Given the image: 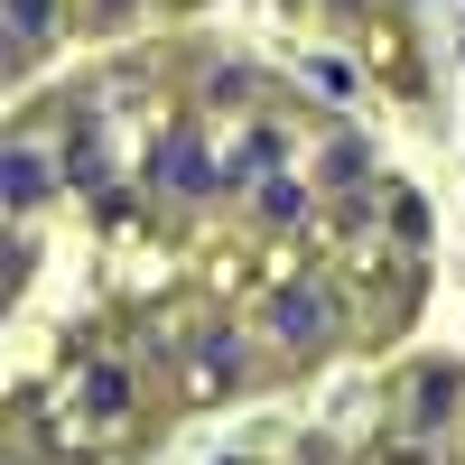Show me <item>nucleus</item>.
I'll return each instance as SVG.
<instances>
[{"mask_svg": "<svg viewBox=\"0 0 465 465\" xmlns=\"http://www.w3.org/2000/svg\"><path fill=\"white\" fill-rule=\"evenodd\" d=\"M335 326H344V298L326 280H298V289L270 298V335H280V344H326Z\"/></svg>", "mask_w": 465, "mask_h": 465, "instance_id": "f257e3e1", "label": "nucleus"}, {"mask_svg": "<svg viewBox=\"0 0 465 465\" xmlns=\"http://www.w3.org/2000/svg\"><path fill=\"white\" fill-rule=\"evenodd\" d=\"M149 186L186 205V196H214V186H223V168L205 159V140H196V131H168V140H159V159H149Z\"/></svg>", "mask_w": 465, "mask_h": 465, "instance_id": "f03ea898", "label": "nucleus"}, {"mask_svg": "<svg viewBox=\"0 0 465 465\" xmlns=\"http://www.w3.org/2000/svg\"><path fill=\"white\" fill-rule=\"evenodd\" d=\"M47 168H65V159H47V149H37V140L19 131V140H10V214H28V205L47 196V186H56Z\"/></svg>", "mask_w": 465, "mask_h": 465, "instance_id": "7ed1b4c3", "label": "nucleus"}, {"mask_svg": "<svg viewBox=\"0 0 465 465\" xmlns=\"http://www.w3.org/2000/svg\"><path fill=\"white\" fill-rule=\"evenodd\" d=\"M196 372H205V381H242V372H252V344L232 335V326H205V335H196Z\"/></svg>", "mask_w": 465, "mask_h": 465, "instance_id": "20e7f679", "label": "nucleus"}, {"mask_svg": "<svg viewBox=\"0 0 465 465\" xmlns=\"http://www.w3.org/2000/svg\"><path fill=\"white\" fill-rule=\"evenodd\" d=\"M326 186L363 205V196H372V149H363V140H335V149H326Z\"/></svg>", "mask_w": 465, "mask_h": 465, "instance_id": "39448f33", "label": "nucleus"}, {"mask_svg": "<svg viewBox=\"0 0 465 465\" xmlns=\"http://www.w3.org/2000/svg\"><path fill=\"white\" fill-rule=\"evenodd\" d=\"M56 0H10V56H37V47H47V37H56Z\"/></svg>", "mask_w": 465, "mask_h": 465, "instance_id": "423d86ee", "label": "nucleus"}, {"mask_svg": "<svg viewBox=\"0 0 465 465\" xmlns=\"http://www.w3.org/2000/svg\"><path fill=\"white\" fill-rule=\"evenodd\" d=\"M131 410V363H94L84 372V419H122Z\"/></svg>", "mask_w": 465, "mask_h": 465, "instance_id": "0eeeda50", "label": "nucleus"}, {"mask_svg": "<svg viewBox=\"0 0 465 465\" xmlns=\"http://www.w3.org/2000/svg\"><path fill=\"white\" fill-rule=\"evenodd\" d=\"M252 205H261V223H307V186H298L289 168H270V177H261V196H252Z\"/></svg>", "mask_w": 465, "mask_h": 465, "instance_id": "6e6552de", "label": "nucleus"}]
</instances>
